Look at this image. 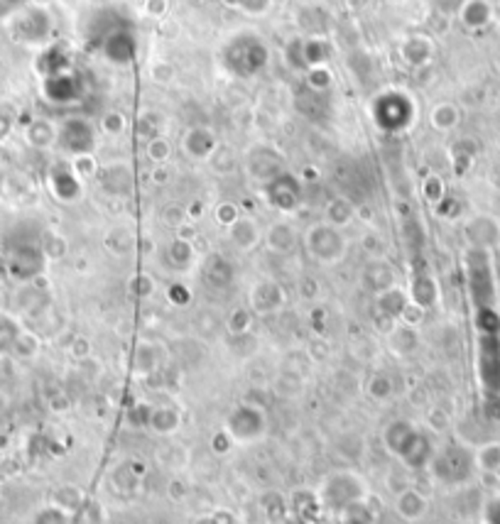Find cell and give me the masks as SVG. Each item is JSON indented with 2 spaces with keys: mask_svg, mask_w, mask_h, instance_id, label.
<instances>
[{
  "mask_svg": "<svg viewBox=\"0 0 500 524\" xmlns=\"http://www.w3.org/2000/svg\"><path fill=\"white\" fill-rule=\"evenodd\" d=\"M429 471L442 485H458L466 481L471 473V458L458 446H449L447 451H435L429 461Z\"/></svg>",
  "mask_w": 500,
  "mask_h": 524,
  "instance_id": "4",
  "label": "cell"
},
{
  "mask_svg": "<svg viewBox=\"0 0 500 524\" xmlns=\"http://www.w3.org/2000/svg\"><path fill=\"white\" fill-rule=\"evenodd\" d=\"M231 446H235L234 441H231V436L226 434V431H221V434H216V439H213V451L216 453H226Z\"/></svg>",
  "mask_w": 500,
  "mask_h": 524,
  "instance_id": "13",
  "label": "cell"
},
{
  "mask_svg": "<svg viewBox=\"0 0 500 524\" xmlns=\"http://www.w3.org/2000/svg\"><path fill=\"white\" fill-rule=\"evenodd\" d=\"M224 431L231 436L234 443H241V446L260 443L267 436V431H270L265 409L258 407V405H238L228 414Z\"/></svg>",
  "mask_w": 500,
  "mask_h": 524,
  "instance_id": "3",
  "label": "cell"
},
{
  "mask_svg": "<svg viewBox=\"0 0 500 524\" xmlns=\"http://www.w3.org/2000/svg\"><path fill=\"white\" fill-rule=\"evenodd\" d=\"M37 524H72V514L62 512L57 507H47L44 512H40Z\"/></svg>",
  "mask_w": 500,
  "mask_h": 524,
  "instance_id": "12",
  "label": "cell"
},
{
  "mask_svg": "<svg viewBox=\"0 0 500 524\" xmlns=\"http://www.w3.org/2000/svg\"><path fill=\"white\" fill-rule=\"evenodd\" d=\"M393 510L403 522L417 524L422 522L427 517V512H429V500H427L425 493H419L417 488H403L400 493L395 495Z\"/></svg>",
  "mask_w": 500,
  "mask_h": 524,
  "instance_id": "5",
  "label": "cell"
},
{
  "mask_svg": "<svg viewBox=\"0 0 500 524\" xmlns=\"http://www.w3.org/2000/svg\"><path fill=\"white\" fill-rule=\"evenodd\" d=\"M250 302H253V306H256L260 314H270V312H275V309L285 304V294H282V289L275 282H267L265 280V282H260L253 289Z\"/></svg>",
  "mask_w": 500,
  "mask_h": 524,
  "instance_id": "6",
  "label": "cell"
},
{
  "mask_svg": "<svg viewBox=\"0 0 500 524\" xmlns=\"http://www.w3.org/2000/svg\"><path fill=\"white\" fill-rule=\"evenodd\" d=\"M72 524H104V510H101V505L84 500V505H81L74 512V517H72Z\"/></svg>",
  "mask_w": 500,
  "mask_h": 524,
  "instance_id": "11",
  "label": "cell"
},
{
  "mask_svg": "<svg viewBox=\"0 0 500 524\" xmlns=\"http://www.w3.org/2000/svg\"><path fill=\"white\" fill-rule=\"evenodd\" d=\"M81 505H84V497L72 485H62V488H57L52 493V507L66 514H74Z\"/></svg>",
  "mask_w": 500,
  "mask_h": 524,
  "instance_id": "10",
  "label": "cell"
},
{
  "mask_svg": "<svg viewBox=\"0 0 500 524\" xmlns=\"http://www.w3.org/2000/svg\"><path fill=\"white\" fill-rule=\"evenodd\" d=\"M314 495H317V503H319L321 512H331L334 517L341 510H346L349 505L371 500L368 482L363 481L358 473L349 471V468H341V471L324 475L319 485H317Z\"/></svg>",
  "mask_w": 500,
  "mask_h": 524,
  "instance_id": "2",
  "label": "cell"
},
{
  "mask_svg": "<svg viewBox=\"0 0 500 524\" xmlns=\"http://www.w3.org/2000/svg\"><path fill=\"white\" fill-rule=\"evenodd\" d=\"M339 524H373L375 522V512H373L371 500H361V503L349 505L346 510L336 514Z\"/></svg>",
  "mask_w": 500,
  "mask_h": 524,
  "instance_id": "8",
  "label": "cell"
},
{
  "mask_svg": "<svg viewBox=\"0 0 500 524\" xmlns=\"http://www.w3.org/2000/svg\"><path fill=\"white\" fill-rule=\"evenodd\" d=\"M148 427L155 431V434H174V431L180 429V414L172 407L152 409V412H150Z\"/></svg>",
  "mask_w": 500,
  "mask_h": 524,
  "instance_id": "7",
  "label": "cell"
},
{
  "mask_svg": "<svg viewBox=\"0 0 500 524\" xmlns=\"http://www.w3.org/2000/svg\"><path fill=\"white\" fill-rule=\"evenodd\" d=\"M282 524H312V522H307V520H304V517H299V514L289 512V517Z\"/></svg>",
  "mask_w": 500,
  "mask_h": 524,
  "instance_id": "15",
  "label": "cell"
},
{
  "mask_svg": "<svg viewBox=\"0 0 500 524\" xmlns=\"http://www.w3.org/2000/svg\"><path fill=\"white\" fill-rule=\"evenodd\" d=\"M263 512H265V520L270 524H282L285 520L289 517V503L285 500V495L280 493H267L265 497H263Z\"/></svg>",
  "mask_w": 500,
  "mask_h": 524,
  "instance_id": "9",
  "label": "cell"
},
{
  "mask_svg": "<svg viewBox=\"0 0 500 524\" xmlns=\"http://www.w3.org/2000/svg\"><path fill=\"white\" fill-rule=\"evenodd\" d=\"M209 524H235V517L226 510H219V512L209 514Z\"/></svg>",
  "mask_w": 500,
  "mask_h": 524,
  "instance_id": "14",
  "label": "cell"
},
{
  "mask_svg": "<svg viewBox=\"0 0 500 524\" xmlns=\"http://www.w3.org/2000/svg\"><path fill=\"white\" fill-rule=\"evenodd\" d=\"M383 443L385 449L410 471L429 468V461L435 456L432 439L422 429H417V424L407 420L390 421L383 431Z\"/></svg>",
  "mask_w": 500,
  "mask_h": 524,
  "instance_id": "1",
  "label": "cell"
}]
</instances>
